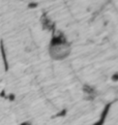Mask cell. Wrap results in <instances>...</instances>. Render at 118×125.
I'll list each match as a JSON object with an SVG mask.
<instances>
[{"label":"cell","instance_id":"6da1fadb","mask_svg":"<svg viewBox=\"0 0 118 125\" xmlns=\"http://www.w3.org/2000/svg\"><path fill=\"white\" fill-rule=\"evenodd\" d=\"M71 52V46L69 42H63L59 44H54V46H50V54L57 60L64 59L65 57L69 56Z\"/></svg>","mask_w":118,"mask_h":125},{"label":"cell","instance_id":"7a4b0ae2","mask_svg":"<svg viewBox=\"0 0 118 125\" xmlns=\"http://www.w3.org/2000/svg\"><path fill=\"white\" fill-rule=\"evenodd\" d=\"M82 90L84 92L85 96L87 97V99H90V100L94 99L95 95H96V90L94 89V87L90 86V85H84Z\"/></svg>","mask_w":118,"mask_h":125},{"label":"cell","instance_id":"3957f363","mask_svg":"<svg viewBox=\"0 0 118 125\" xmlns=\"http://www.w3.org/2000/svg\"><path fill=\"white\" fill-rule=\"evenodd\" d=\"M42 22H43L44 27L46 28V29H48V30H53L54 28H55V26H54V23H52V22L48 19L47 16H44V17H43Z\"/></svg>","mask_w":118,"mask_h":125},{"label":"cell","instance_id":"277c9868","mask_svg":"<svg viewBox=\"0 0 118 125\" xmlns=\"http://www.w3.org/2000/svg\"><path fill=\"white\" fill-rule=\"evenodd\" d=\"M0 50H1V55H2V59L4 62V65H5V69H8V64H7V59H6V54H5V50H4L3 47V42H0Z\"/></svg>","mask_w":118,"mask_h":125},{"label":"cell","instance_id":"5b68a950","mask_svg":"<svg viewBox=\"0 0 118 125\" xmlns=\"http://www.w3.org/2000/svg\"><path fill=\"white\" fill-rule=\"evenodd\" d=\"M19 125H33V124L30 121H23V122H21Z\"/></svg>","mask_w":118,"mask_h":125}]
</instances>
